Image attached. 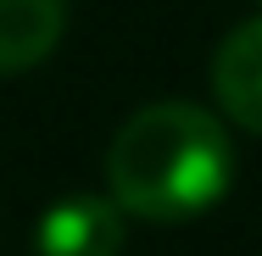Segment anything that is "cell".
I'll return each mask as SVG.
<instances>
[{
    "label": "cell",
    "mask_w": 262,
    "mask_h": 256,
    "mask_svg": "<svg viewBox=\"0 0 262 256\" xmlns=\"http://www.w3.org/2000/svg\"><path fill=\"white\" fill-rule=\"evenodd\" d=\"M229 184H234V139L223 117L195 101L140 106L106 151L112 201L145 223H190L223 201Z\"/></svg>",
    "instance_id": "cell-1"
},
{
    "label": "cell",
    "mask_w": 262,
    "mask_h": 256,
    "mask_svg": "<svg viewBox=\"0 0 262 256\" xmlns=\"http://www.w3.org/2000/svg\"><path fill=\"white\" fill-rule=\"evenodd\" d=\"M128 212L112 195H61L34 223V256H123Z\"/></svg>",
    "instance_id": "cell-2"
},
{
    "label": "cell",
    "mask_w": 262,
    "mask_h": 256,
    "mask_svg": "<svg viewBox=\"0 0 262 256\" xmlns=\"http://www.w3.org/2000/svg\"><path fill=\"white\" fill-rule=\"evenodd\" d=\"M212 95L229 123L262 134V17H246L212 56Z\"/></svg>",
    "instance_id": "cell-3"
},
{
    "label": "cell",
    "mask_w": 262,
    "mask_h": 256,
    "mask_svg": "<svg viewBox=\"0 0 262 256\" xmlns=\"http://www.w3.org/2000/svg\"><path fill=\"white\" fill-rule=\"evenodd\" d=\"M67 0H0V78L39 67L61 45Z\"/></svg>",
    "instance_id": "cell-4"
}]
</instances>
